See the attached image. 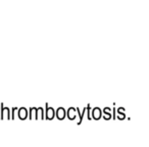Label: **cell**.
<instances>
[{
    "mask_svg": "<svg viewBox=\"0 0 149 147\" xmlns=\"http://www.w3.org/2000/svg\"><path fill=\"white\" fill-rule=\"evenodd\" d=\"M0 108H1V110H0V114H1V116H0V118H1V120H11V112H10V109H9L7 106H4L3 104H0Z\"/></svg>",
    "mask_w": 149,
    "mask_h": 147,
    "instance_id": "1",
    "label": "cell"
},
{
    "mask_svg": "<svg viewBox=\"0 0 149 147\" xmlns=\"http://www.w3.org/2000/svg\"><path fill=\"white\" fill-rule=\"evenodd\" d=\"M55 116L54 108L51 106H48V103L45 104V120H52Z\"/></svg>",
    "mask_w": 149,
    "mask_h": 147,
    "instance_id": "2",
    "label": "cell"
},
{
    "mask_svg": "<svg viewBox=\"0 0 149 147\" xmlns=\"http://www.w3.org/2000/svg\"><path fill=\"white\" fill-rule=\"evenodd\" d=\"M66 116V110L63 107H58L56 109V118L59 121L64 120V118Z\"/></svg>",
    "mask_w": 149,
    "mask_h": 147,
    "instance_id": "3",
    "label": "cell"
},
{
    "mask_svg": "<svg viewBox=\"0 0 149 147\" xmlns=\"http://www.w3.org/2000/svg\"><path fill=\"white\" fill-rule=\"evenodd\" d=\"M66 116L70 118V121H74L77 116V108L74 107H70L66 111Z\"/></svg>",
    "mask_w": 149,
    "mask_h": 147,
    "instance_id": "4",
    "label": "cell"
},
{
    "mask_svg": "<svg viewBox=\"0 0 149 147\" xmlns=\"http://www.w3.org/2000/svg\"><path fill=\"white\" fill-rule=\"evenodd\" d=\"M17 114H19V118H21V120H26V118H28V116H29V114H28V109L26 107L19 108V112H17Z\"/></svg>",
    "mask_w": 149,
    "mask_h": 147,
    "instance_id": "5",
    "label": "cell"
},
{
    "mask_svg": "<svg viewBox=\"0 0 149 147\" xmlns=\"http://www.w3.org/2000/svg\"><path fill=\"white\" fill-rule=\"evenodd\" d=\"M30 114H29V118L30 120H38V108L37 107H30Z\"/></svg>",
    "mask_w": 149,
    "mask_h": 147,
    "instance_id": "6",
    "label": "cell"
},
{
    "mask_svg": "<svg viewBox=\"0 0 149 147\" xmlns=\"http://www.w3.org/2000/svg\"><path fill=\"white\" fill-rule=\"evenodd\" d=\"M91 114H92V118H94V120H99V118H101V109L98 107H95L92 110Z\"/></svg>",
    "mask_w": 149,
    "mask_h": 147,
    "instance_id": "7",
    "label": "cell"
},
{
    "mask_svg": "<svg viewBox=\"0 0 149 147\" xmlns=\"http://www.w3.org/2000/svg\"><path fill=\"white\" fill-rule=\"evenodd\" d=\"M38 118H39V116H40V118L41 120H45V111H44L43 107H38Z\"/></svg>",
    "mask_w": 149,
    "mask_h": 147,
    "instance_id": "8",
    "label": "cell"
},
{
    "mask_svg": "<svg viewBox=\"0 0 149 147\" xmlns=\"http://www.w3.org/2000/svg\"><path fill=\"white\" fill-rule=\"evenodd\" d=\"M86 107H87V118L88 120H92V114H91V105H90V104H88L87 106H86Z\"/></svg>",
    "mask_w": 149,
    "mask_h": 147,
    "instance_id": "9",
    "label": "cell"
},
{
    "mask_svg": "<svg viewBox=\"0 0 149 147\" xmlns=\"http://www.w3.org/2000/svg\"><path fill=\"white\" fill-rule=\"evenodd\" d=\"M15 110H17V107H13V109H11V120H15Z\"/></svg>",
    "mask_w": 149,
    "mask_h": 147,
    "instance_id": "10",
    "label": "cell"
},
{
    "mask_svg": "<svg viewBox=\"0 0 149 147\" xmlns=\"http://www.w3.org/2000/svg\"><path fill=\"white\" fill-rule=\"evenodd\" d=\"M104 110H106V112L104 111V114H104V118H110V114H108V110H109V109H108V108H105Z\"/></svg>",
    "mask_w": 149,
    "mask_h": 147,
    "instance_id": "11",
    "label": "cell"
},
{
    "mask_svg": "<svg viewBox=\"0 0 149 147\" xmlns=\"http://www.w3.org/2000/svg\"><path fill=\"white\" fill-rule=\"evenodd\" d=\"M0 116H1V114H0ZM0 120H1V118H0Z\"/></svg>",
    "mask_w": 149,
    "mask_h": 147,
    "instance_id": "12",
    "label": "cell"
}]
</instances>
